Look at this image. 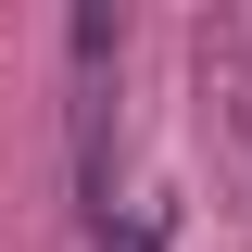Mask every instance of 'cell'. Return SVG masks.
<instances>
[{"mask_svg":"<svg viewBox=\"0 0 252 252\" xmlns=\"http://www.w3.org/2000/svg\"><path fill=\"white\" fill-rule=\"evenodd\" d=\"M63 63H76V215L101 240L114 227V76H126V13L114 0H89L63 26Z\"/></svg>","mask_w":252,"mask_h":252,"instance_id":"6da1fadb","label":"cell"},{"mask_svg":"<svg viewBox=\"0 0 252 252\" xmlns=\"http://www.w3.org/2000/svg\"><path fill=\"white\" fill-rule=\"evenodd\" d=\"M89 252H164V215H152V202H139V215H114V227H101Z\"/></svg>","mask_w":252,"mask_h":252,"instance_id":"7a4b0ae2","label":"cell"}]
</instances>
